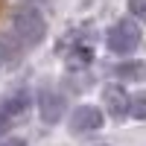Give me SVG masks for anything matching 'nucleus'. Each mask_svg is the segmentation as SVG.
Returning a JSON list of instances; mask_svg holds the SVG:
<instances>
[{
	"mask_svg": "<svg viewBox=\"0 0 146 146\" xmlns=\"http://www.w3.org/2000/svg\"><path fill=\"white\" fill-rule=\"evenodd\" d=\"M12 32H15L18 44L35 47V44H41L44 35H47V21H44V15L35 6H21V9H15V15H12Z\"/></svg>",
	"mask_w": 146,
	"mask_h": 146,
	"instance_id": "nucleus-1",
	"label": "nucleus"
},
{
	"mask_svg": "<svg viewBox=\"0 0 146 146\" xmlns=\"http://www.w3.org/2000/svg\"><path fill=\"white\" fill-rule=\"evenodd\" d=\"M0 146H27V140H23V137H9V140H3Z\"/></svg>",
	"mask_w": 146,
	"mask_h": 146,
	"instance_id": "nucleus-12",
	"label": "nucleus"
},
{
	"mask_svg": "<svg viewBox=\"0 0 146 146\" xmlns=\"http://www.w3.org/2000/svg\"><path fill=\"white\" fill-rule=\"evenodd\" d=\"M12 120H15V117H12L9 111H3V108H0V137H3L6 131H9V126H12Z\"/></svg>",
	"mask_w": 146,
	"mask_h": 146,
	"instance_id": "nucleus-10",
	"label": "nucleus"
},
{
	"mask_svg": "<svg viewBox=\"0 0 146 146\" xmlns=\"http://www.w3.org/2000/svg\"><path fill=\"white\" fill-rule=\"evenodd\" d=\"M117 76L120 79H146V64L140 62H126L117 67Z\"/></svg>",
	"mask_w": 146,
	"mask_h": 146,
	"instance_id": "nucleus-7",
	"label": "nucleus"
},
{
	"mask_svg": "<svg viewBox=\"0 0 146 146\" xmlns=\"http://www.w3.org/2000/svg\"><path fill=\"white\" fill-rule=\"evenodd\" d=\"M129 114L135 120H146V91L131 96V105H129Z\"/></svg>",
	"mask_w": 146,
	"mask_h": 146,
	"instance_id": "nucleus-8",
	"label": "nucleus"
},
{
	"mask_svg": "<svg viewBox=\"0 0 146 146\" xmlns=\"http://www.w3.org/2000/svg\"><path fill=\"white\" fill-rule=\"evenodd\" d=\"M3 111H9L12 117H23L27 114V108H29V94L27 91H18V94H12L9 100H3Z\"/></svg>",
	"mask_w": 146,
	"mask_h": 146,
	"instance_id": "nucleus-6",
	"label": "nucleus"
},
{
	"mask_svg": "<svg viewBox=\"0 0 146 146\" xmlns=\"http://www.w3.org/2000/svg\"><path fill=\"white\" fill-rule=\"evenodd\" d=\"M102 100H105V108L111 117H126L129 114V105H131V96L120 88V85H108L102 91Z\"/></svg>",
	"mask_w": 146,
	"mask_h": 146,
	"instance_id": "nucleus-5",
	"label": "nucleus"
},
{
	"mask_svg": "<svg viewBox=\"0 0 146 146\" xmlns=\"http://www.w3.org/2000/svg\"><path fill=\"white\" fill-rule=\"evenodd\" d=\"M105 44H108V50L117 53V56H129V53H135L137 44H140V27H137L135 21H117L114 27L108 29Z\"/></svg>",
	"mask_w": 146,
	"mask_h": 146,
	"instance_id": "nucleus-2",
	"label": "nucleus"
},
{
	"mask_svg": "<svg viewBox=\"0 0 146 146\" xmlns=\"http://www.w3.org/2000/svg\"><path fill=\"white\" fill-rule=\"evenodd\" d=\"M129 12H131L137 21L146 23V0H129Z\"/></svg>",
	"mask_w": 146,
	"mask_h": 146,
	"instance_id": "nucleus-9",
	"label": "nucleus"
},
{
	"mask_svg": "<svg viewBox=\"0 0 146 146\" xmlns=\"http://www.w3.org/2000/svg\"><path fill=\"white\" fill-rule=\"evenodd\" d=\"M6 62H9V47H6V41H3V38H0V67H3Z\"/></svg>",
	"mask_w": 146,
	"mask_h": 146,
	"instance_id": "nucleus-11",
	"label": "nucleus"
},
{
	"mask_svg": "<svg viewBox=\"0 0 146 146\" xmlns=\"http://www.w3.org/2000/svg\"><path fill=\"white\" fill-rule=\"evenodd\" d=\"M102 129V111L96 105H79L70 117V131L73 135H91Z\"/></svg>",
	"mask_w": 146,
	"mask_h": 146,
	"instance_id": "nucleus-3",
	"label": "nucleus"
},
{
	"mask_svg": "<svg viewBox=\"0 0 146 146\" xmlns=\"http://www.w3.org/2000/svg\"><path fill=\"white\" fill-rule=\"evenodd\" d=\"M38 114H41V120L44 123H58L62 120V114H64V96L58 94V91H50V88H44L41 94H38Z\"/></svg>",
	"mask_w": 146,
	"mask_h": 146,
	"instance_id": "nucleus-4",
	"label": "nucleus"
}]
</instances>
